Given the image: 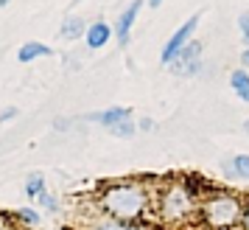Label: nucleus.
Instances as JSON below:
<instances>
[{"instance_id": "22", "label": "nucleus", "mask_w": 249, "mask_h": 230, "mask_svg": "<svg viewBox=\"0 0 249 230\" xmlns=\"http://www.w3.org/2000/svg\"><path fill=\"white\" fill-rule=\"evenodd\" d=\"M241 65H244V70H249V48L241 54Z\"/></svg>"}, {"instance_id": "13", "label": "nucleus", "mask_w": 249, "mask_h": 230, "mask_svg": "<svg viewBox=\"0 0 249 230\" xmlns=\"http://www.w3.org/2000/svg\"><path fill=\"white\" fill-rule=\"evenodd\" d=\"M45 194V177L42 174H28V180H25V196L28 199H36V196Z\"/></svg>"}, {"instance_id": "19", "label": "nucleus", "mask_w": 249, "mask_h": 230, "mask_svg": "<svg viewBox=\"0 0 249 230\" xmlns=\"http://www.w3.org/2000/svg\"><path fill=\"white\" fill-rule=\"evenodd\" d=\"M14 115H17V107H6V110L0 113V121H12Z\"/></svg>"}, {"instance_id": "11", "label": "nucleus", "mask_w": 249, "mask_h": 230, "mask_svg": "<svg viewBox=\"0 0 249 230\" xmlns=\"http://www.w3.org/2000/svg\"><path fill=\"white\" fill-rule=\"evenodd\" d=\"M51 54H53V51L48 45H42V42H25V45L17 51V59L25 65V62H34V59H39V57H51Z\"/></svg>"}, {"instance_id": "8", "label": "nucleus", "mask_w": 249, "mask_h": 230, "mask_svg": "<svg viewBox=\"0 0 249 230\" xmlns=\"http://www.w3.org/2000/svg\"><path fill=\"white\" fill-rule=\"evenodd\" d=\"M132 118V110L129 107H109V110H104V113H95L90 115V121H98L101 127H115V124H121V121H129Z\"/></svg>"}, {"instance_id": "4", "label": "nucleus", "mask_w": 249, "mask_h": 230, "mask_svg": "<svg viewBox=\"0 0 249 230\" xmlns=\"http://www.w3.org/2000/svg\"><path fill=\"white\" fill-rule=\"evenodd\" d=\"M168 68L174 70V76H196V73L202 70V42L191 39V42L177 54V59L171 62Z\"/></svg>"}, {"instance_id": "12", "label": "nucleus", "mask_w": 249, "mask_h": 230, "mask_svg": "<svg viewBox=\"0 0 249 230\" xmlns=\"http://www.w3.org/2000/svg\"><path fill=\"white\" fill-rule=\"evenodd\" d=\"M87 230H146V228H140L135 222H118V219L104 216V219H95Z\"/></svg>"}, {"instance_id": "18", "label": "nucleus", "mask_w": 249, "mask_h": 230, "mask_svg": "<svg viewBox=\"0 0 249 230\" xmlns=\"http://www.w3.org/2000/svg\"><path fill=\"white\" fill-rule=\"evenodd\" d=\"M238 28H241V37H244V42L249 48V14H241L238 17Z\"/></svg>"}, {"instance_id": "3", "label": "nucleus", "mask_w": 249, "mask_h": 230, "mask_svg": "<svg viewBox=\"0 0 249 230\" xmlns=\"http://www.w3.org/2000/svg\"><path fill=\"white\" fill-rule=\"evenodd\" d=\"M199 213H202V222L210 230H230L241 222L244 205H241L238 196L218 191V194H210L204 202H199Z\"/></svg>"}, {"instance_id": "15", "label": "nucleus", "mask_w": 249, "mask_h": 230, "mask_svg": "<svg viewBox=\"0 0 249 230\" xmlns=\"http://www.w3.org/2000/svg\"><path fill=\"white\" fill-rule=\"evenodd\" d=\"M232 169H235L238 180H249V154H235L232 157Z\"/></svg>"}, {"instance_id": "23", "label": "nucleus", "mask_w": 249, "mask_h": 230, "mask_svg": "<svg viewBox=\"0 0 249 230\" xmlns=\"http://www.w3.org/2000/svg\"><path fill=\"white\" fill-rule=\"evenodd\" d=\"M160 3H162V0H148V6H151V9H160Z\"/></svg>"}, {"instance_id": "14", "label": "nucleus", "mask_w": 249, "mask_h": 230, "mask_svg": "<svg viewBox=\"0 0 249 230\" xmlns=\"http://www.w3.org/2000/svg\"><path fill=\"white\" fill-rule=\"evenodd\" d=\"M109 132H112L115 138H132L137 132V124L129 118V121H121V124H115V127H109Z\"/></svg>"}, {"instance_id": "10", "label": "nucleus", "mask_w": 249, "mask_h": 230, "mask_svg": "<svg viewBox=\"0 0 249 230\" xmlns=\"http://www.w3.org/2000/svg\"><path fill=\"white\" fill-rule=\"evenodd\" d=\"M230 87L235 90V96L241 101H249V70H232L230 73Z\"/></svg>"}, {"instance_id": "9", "label": "nucleus", "mask_w": 249, "mask_h": 230, "mask_svg": "<svg viewBox=\"0 0 249 230\" xmlns=\"http://www.w3.org/2000/svg\"><path fill=\"white\" fill-rule=\"evenodd\" d=\"M87 34V23H84V17H79V14H73V17H68L65 23H62V28H59V37L62 39H79V37Z\"/></svg>"}, {"instance_id": "6", "label": "nucleus", "mask_w": 249, "mask_h": 230, "mask_svg": "<svg viewBox=\"0 0 249 230\" xmlns=\"http://www.w3.org/2000/svg\"><path fill=\"white\" fill-rule=\"evenodd\" d=\"M140 9H143V0H132L124 12H121V17H118V23H115V37H118L121 45H129V37H132V28H135V20H137V12H140Z\"/></svg>"}, {"instance_id": "1", "label": "nucleus", "mask_w": 249, "mask_h": 230, "mask_svg": "<svg viewBox=\"0 0 249 230\" xmlns=\"http://www.w3.org/2000/svg\"><path fill=\"white\" fill-rule=\"evenodd\" d=\"M98 208L104 216L118 219V222H137L148 213L151 208V191L137 180H121L109 183L98 194Z\"/></svg>"}, {"instance_id": "7", "label": "nucleus", "mask_w": 249, "mask_h": 230, "mask_svg": "<svg viewBox=\"0 0 249 230\" xmlns=\"http://www.w3.org/2000/svg\"><path fill=\"white\" fill-rule=\"evenodd\" d=\"M84 39H87V48H90V51H98V48H104L109 39H112V28L104 23V20H98V23L87 25Z\"/></svg>"}, {"instance_id": "20", "label": "nucleus", "mask_w": 249, "mask_h": 230, "mask_svg": "<svg viewBox=\"0 0 249 230\" xmlns=\"http://www.w3.org/2000/svg\"><path fill=\"white\" fill-rule=\"evenodd\" d=\"M241 225H244V230H249V205L244 208V216H241Z\"/></svg>"}, {"instance_id": "17", "label": "nucleus", "mask_w": 249, "mask_h": 230, "mask_svg": "<svg viewBox=\"0 0 249 230\" xmlns=\"http://www.w3.org/2000/svg\"><path fill=\"white\" fill-rule=\"evenodd\" d=\"M36 202L45 208V211H59V199H56L53 194H48V191H45L42 196H36Z\"/></svg>"}, {"instance_id": "16", "label": "nucleus", "mask_w": 249, "mask_h": 230, "mask_svg": "<svg viewBox=\"0 0 249 230\" xmlns=\"http://www.w3.org/2000/svg\"><path fill=\"white\" fill-rule=\"evenodd\" d=\"M17 219H20V222H25V225H31V228H36V225H39V213H36L34 208H20V211H17Z\"/></svg>"}, {"instance_id": "21", "label": "nucleus", "mask_w": 249, "mask_h": 230, "mask_svg": "<svg viewBox=\"0 0 249 230\" xmlns=\"http://www.w3.org/2000/svg\"><path fill=\"white\" fill-rule=\"evenodd\" d=\"M140 129H154V121H151V118H143V121H140Z\"/></svg>"}, {"instance_id": "5", "label": "nucleus", "mask_w": 249, "mask_h": 230, "mask_svg": "<svg viewBox=\"0 0 249 230\" xmlns=\"http://www.w3.org/2000/svg\"><path fill=\"white\" fill-rule=\"evenodd\" d=\"M196 25H199V14L188 17V20L182 23V28H177V31H174V37H171L168 42H165V48H162V57H160V62H162V65H171V62L177 59V54H179L182 48L191 42Z\"/></svg>"}, {"instance_id": "25", "label": "nucleus", "mask_w": 249, "mask_h": 230, "mask_svg": "<svg viewBox=\"0 0 249 230\" xmlns=\"http://www.w3.org/2000/svg\"><path fill=\"white\" fill-rule=\"evenodd\" d=\"M3 6H9V0H0V9H3Z\"/></svg>"}, {"instance_id": "24", "label": "nucleus", "mask_w": 249, "mask_h": 230, "mask_svg": "<svg viewBox=\"0 0 249 230\" xmlns=\"http://www.w3.org/2000/svg\"><path fill=\"white\" fill-rule=\"evenodd\" d=\"M0 230H9V225H6V219L0 216Z\"/></svg>"}, {"instance_id": "26", "label": "nucleus", "mask_w": 249, "mask_h": 230, "mask_svg": "<svg viewBox=\"0 0 249 230\" xmlns=\"http://www.w3.org/2000/svg\"><path fill=\"white\" fill-rule=\"evenodd\" d=\"M247 132H249V124H247Z\"/></svg>"}, {"instance_id": "2", "label": "nucleus", "mask_w": 249, "mask_h": 230, "mask_svg": "<svg viewBox=\"0 0 249 230\" xmlns=\"http://www.w3.org/2000/svg\"><path fill=\"white\" fill-rule=\"evenodd\" d=\"M157 211H160V216L165 219V222H171V225H182V222H191V219L199 213V202H196L193 188H188V183L174 180V183L162 185Z\"/></svg>"}]
</instances>
